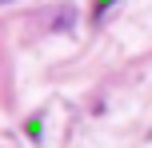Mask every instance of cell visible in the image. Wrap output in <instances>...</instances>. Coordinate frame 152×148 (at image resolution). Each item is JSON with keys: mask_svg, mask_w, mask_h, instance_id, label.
<instances>
[{"mask_svg": "<svg viewBox=\"0 0 152 148\" xmlns=\"http://www.w3.org/2000/svg\"><path fill=\"white\" fill-rule=\"evenodd\" d=\"M108 4H112V0H96V16H100V12H104V8H108Z\"/></svg>", "mask_w": 152, "mask_h": 148, "instance_id": "1", "label": "cell"}]
</instances>
